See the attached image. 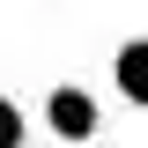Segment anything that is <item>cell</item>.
<instances>
[{
	"mask_svg": "<svg viewBox=\"0 0 148 148\" xmlns=\"http://www.w3.org/2000/svg\"><path fill=\"white\" fill-rule=\"evenodd\" d=\"M30 126H37V119L22 104H0V148H30Z\"/></svg>",
	"mask_w": 148,
	"mask_h": 148,
	"instance_id": "3957f363",
	"label": "cell"
},
{
	"mask_svg": "<svg viewBox=\"0 0 148 148\" xmlns=\"http://www.w3.org/2000/svg\"><path fill=\"white\" fill-rule=\"evenodd\" d=\"M37 126L52 133L59 148H89L104 133V96L89 82H52V89L37 96Z\"/></svg>",
	"mask_w": 148,
	"mask_h": 148,
	"instance_id": "6da1fadb",
	"label": "cell"
},
{
	"mask_svg": "<svg viewBox=\"0 0 148 148\" xmlns=\"http://www.w3.org/2000/svg\"><path fill=\"white\" fill-rule=\"evenodd\" d=\"M104 67H111V89H119V104L148 111V30H141V37H119Z\"/></svg>",
	"mask_w": 148,
	"mask_h": 148,
	"instance_id": "7a4b0ae2",
	"label": "cell"
}]
</instances>
